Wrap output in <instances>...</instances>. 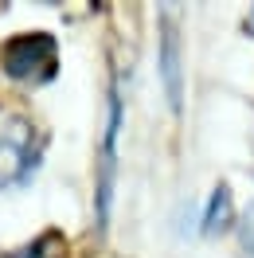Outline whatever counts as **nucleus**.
<instances>
[{
    "label": "nucleus",
    "mask_w": 254,
    "mask_h": 258,
    "mask_svg": "<svg viewBox=\"0 0 254 258\" xmlns=\"http://www.w3.org/2000/svg\"><path fill=\"white\" fill-rule=\"evenodd\" d=\"M0 63H4V75H12V79H51L55 75V39L43 32L16 35L4 47Z\"/></svg>",
    "instance_id": "obj_1"
},
{
    "label": "nucleus",
    "mask_w": 254,
    "mask_h": 258,
    "mask_svg": "<svg viewBox=\"0 0 254 258\" xmlns=\"http://www.w3.org/2000/svg\"><path fill=\"white\" fill-rule=\"evenodd\" d=\"M35 168V133L28 121H12L0 133V188L28 180Z\"/></svg>",
    "instance_id": "obj_2"
},
{
    "label": "nucleus",
    "mask_w": 254,
    "mask_h": 258,
    "mask_svg": "<svg viewBox=\"0 0 254 258\" xmlns=\"http://www.w3.org/2000/svg\"><path fill=\"white\" fill-rule=\"evenodd\" d=\"M160 79H164L168 106L180 110V102H184V63H180V32L168 16H164V32H160Z\"/></svg>",
    "instance_id": "obj_3"
},
{
    "label": "nucleus",
    "mask_w": 254,
    "mask_h": 258,
    "mask_svg": "<svg viewBox=\"0 0 254 258\" xmlns=\"http://www.w3.org/2000/svg\"><path fill=\"white\" fill-rule=\"evenodd\" d=\"M117 129H121V94L110 90V117H106V149H102V188H98V211L106 219L110 211V188H113V161H117Z\"/></svg>",
    "instance_id": "obj_4"
},
{
    "label": "nucleus",
    "mask_w": 254,
    "mask_h": 258,
    "mask_svg": "<svg viewBox=\"0 0 254 258\" xmlns=\"http://www.w3.org/2000/svg\"><path fill=\"white\" fill-rule=\"evenodd\" d=\"M235 219V204H231V188L227 184H219L215 192H211V204H207V215H204V231L207 235H215V231H223V227Z\"/></svg>",
    "instance_id": "obj_5"
},
{
    "label": "nucleus",
    "mask_w": 254,
    "mask_h": 258,
    "mask_svg": "<svg viewBox=\"0 0 254 258\" xmlns=\"http://www.w3.org/2000/svg\"><path fill=\"white\" fill-rule=\"evenodd\" d=\"M242 239H246V246L254 250V208L246 211V223H242Z\"/></svg>",
    "instance_id": "obj_6"
},
{
    "label": "nucleus",
    "mask_w": 254,
    "mask_h": 258,
    "mask_svg": "<svg viewBox=\"0 0 254 258\" xmlns=\"http://www.w3.org/2000/svg\"><path fill=\"white\" fill-rule=\"evenodd\" d=\"M12 258H35V250H20V254H12Z\"/></svg>",
    "instance_id": "obj_7"
}]
</instances>
